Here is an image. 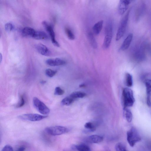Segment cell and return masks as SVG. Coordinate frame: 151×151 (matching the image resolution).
<instances>
[{"label":"cell","instance_id":"cell-14","mask_svg":"<svg viewBox=\"0 0 151 151\" xmlns=\"http://www.w3.org/2000/svg\"><path fill=\"white\" fill-rule=\"evenodd\" d=\"M35 31H36L31 28L25 27L22 30V35L24 37H31L33 38Z\"/></svg>","mask_w":151,"mask_h":151},{"label":"cell","instance_id":"cell-5","mask_svg":"<svg viewBox=\"0 0 151 151\" xmlns=\"http://www.w3.org/2000/svg\"><path fill=\"white\" fill-rule=\"evenodd\" d=\"M129 12L127 13L122 19L117 33L116 40H119L123 36L126 31L128 20Z\"/></svg>","mask_w":151,"mask_h":151},{"label":"cell","instance_id":"cell-27","mask_svg":"<svg viewBox=\"0 0 151 151\" xmlns=\"http://www.w3.org/2000/svg\"><path fill=\"white\" fill-rule=\"evenodd\" d=\"M145 84L146 93H151V80H147L146 81Z\"/></svg>","mask_w":151,"mask_h":151},{"label":"cell","instance_id":"cell-12","mask_svg":"<svg viewBox=\"0 0 151 151\" xmlns=\"http://www.w3.org/2000/svg\"><path fill=\"white\" fill-rule=\"evenodd\" d=\"M133 37V34L130 33L124 40L120 47V50L122 51L127 49L129 47Z\"/></svg>","mask_w":151,"mask_h":151},{"label":"cell","instance_id":"cell-29","mask_svg":"<svg viewBox=\"0 0 151 151\" xmlns=\"http://www.w3.org/2000/svg\"><path fill=\"white\" fill-rule=\"evenodd\" d=\"M65 93L64 91L62 89L59 87H57L56 88L55 91V94L56 95H62Z\"/></svg>","mask_w":151,"mask_h":151},{"label":"cell","instance_id":"cell-22","mask_svg":"<svg viewBox=\"0 0 151 151\" xmlns=\"http://www.w3.org/2000/svg\"><path fill=\"white\" fill-rule=\"evenodd\" d=\"M85 128L91 132H94L96 130V128L94 124L92 122L86 123L84 125Z\"/></svg>","mask_w":151,"mask_h":151},{"label":"cell","instance_id":"cell-7","mask_svg":"<svg viewBox=\"0 0 151 151\" xmlns=\"http://www.w3.org/2000/svg\"><path fill=\"white\" fill-rule=\"evenodd\" d=\"M48 117L47 115H41L37 114H27L19 116L21 119L32 122L41 121Z\"/></svg>","mask_w":151,"mask_h":151},{"label":"cell","instance_id":"cell-13","mask_svg":"<svg viewBox=\"0 0 151 151\" xmlns=\"http://www.w3.org/2000/svg\"><path fill=\"white\" fill-rule=\"evenodd\" d=\"M86 140L88 143L98 144L101 143L103 141V138L100 136L95 135L88 136Z\"/></svg>","mask_w":151,"mask_h":151},{"label":"cell","instance_id":"cell-35","mask_svg":"<svg viewBox=\"0 0 151 151\" xmlns=\"http://www.w3.org/2000/svg\"><path fill=\"white\" fill-rule=\"evenodd\" d=\"M104 151H110V150L108 148H105Z\"/></svg>","mask_w":151,"mask_h":151},{"label":"cell","instance_id":"cell-1","mask_svg":"<svg viewBox=\"0 0 151 151\" xmlns=\"http://www.w3.org/2000/svg\"><path fill=\"white\" fill-rule=\"evenodd\" d=\"M122 98L123 108L131 107L134 105L135 102L132 91L128 88L124 89L122 92Z\"/></svg>","mask_w":151,"mask_h":151},{"label":"cell","instance_id":"cell-23","mask_svg":"<svg viewBox=\"0 0 151 151\" xmlns=\"http://www.w3.org/2000/svg\"><path fill=\"white\" fill-rule=\"evenodd\" d=\"M125 83L128 87H131L133 85V80L132 75L127 73L126 75Z\"/></svg>","mask_w":151,"mask_h":151},{"label":"cell","instance_id":"cell-11","mask_svg":"<svg viewBox=\"0 0 151 151\" xmlns=\"http://www.w3.org/2000/svg\"><path fill=\"white\" fill-rule=\"evenodd\" d=\"M46 63L48 65L52 67L63 65L66 64L65 61L59 58L47 59L46 61Z\"/></svg>","mask_w":151,"mask_h":151},{"label":"cell","instance_id":"cell-10","mask_svg":"<svg viewBox=\"0 0 151 151\" xmlns=\"http://www.w3.org/2000/svg\"><path fill=\"white\" fill-rule=\"evenodd\" d=\"M37 51L41 55L45 56H49L51 55V52L49 49L45 45L41 43L37 44L35 46Z\"/></svg>","mask_w":151,"mask_h":151},{"label":"cell","instance_id":"cell-28","mask_svg":"<svg viewBox=\"0 0 151 151\" xmlns=\"http://www.w3.org/2000/svg\"><path fill=\"white\" fill-rule=\"evenodd\" d=\"M5 30L7 32H9L14 29V26L13 24L9 23H6L5 25Z\"/></svg>","mask_w":151,"mask_h":151},{"label":"cell","instance_id":"cell-34","mask_svg":"<svg viewBox=\"0 0 151 151\" xmlns=\"http://www.w3.org/2000/svg\"><path fill=\"white\" fill-rule=\"evenodd\" d=\"M46 81H42L41 82V83L42 84H45L46 83Z\"/></svg>","mask_w":151,"mask_h":151},{"label":"cell","instance_id":"cell-36","mask_svg":"<svg viewBox=\"0 0 151 151\" xmlns=\"http://www.w3.org/2000/svg\"><path fill=\"white\" fill-rule=\"evenodd\" d=\"M85 86V85L84 84H81L80 86V87H84Z\"/></svg>","mask_w":151,"mask_h":151},{"label":"cell","instance_id":"cell-20","mask_svg":"<svg viewBox=\"0 0 151 151\" xmlns=\"http://www.w3.org/2000/svg\"><path fill=\"white\" fill-rule=\"evenodd\" d=\"M86 95L85 93L81 92H75L73 93L70 96L75 100L78 98H81Z\"/></svg>","mask_w":151,"mask_h":151},{"label":"cell","instance_id":"cell-17","mask_svg":"<svg viewBox=\"0 0 151 151\" xmlns=\"http://www.w3.org/2000/svg\"><path fill=\"white\" fill-rule=\"evenodd\" d=\"M103 22V20L100 21L94 25L93 31L95 34L98 35L100 33L102 28Z\"/></svg>","mask_w":151,"mask_h":151},{"label":"cell","instance_id":"cell-2","mask_svg":"<svg viewBox=\"0 0 151 151\" xmlns=\"http://www.w3.org/2000/svg\"><path fill=\"white\" fill-rule=\"evenodd\" d=\"M113 28L112 22H108L105 28V37L103 44V48L106 49L109 47L112 40Z\"/></svg>","mask_w":151,"mask_h":151},{"label":"cell","instance_id":"cell-3","mask_svg":"<svg viewBox=\"0 0 151 151\" xmlns=\"http://www.w3.org/2000/svg\"><path fill=\"white\" fill-rule=\"evenodd\" d=\"M45 131L48 134L55 136L66 134L69 131V129L65 127L57 126L48 127Z\"/></svg>","mask_w":151,"mask_h":151},{"label":"cell","instance_id":"cell-21","mask_svg":"<svg viewBox=\"0 0 151 151\" xmlns=\"http://www.w3.org/2000/svg\"><path fill=\"white\" fill-rule=\"evenodd\" d=\"M88 38L91 44L94 49H96L97 47V44L96 40L91 33L88 34Z\"/></svg>","mask_w":151,"mask_h":151},{"label":"cell","instance_id":"cell-30","mask_svg":"<svg viewBox=\"0 0 151 151\" xmlns=\"http://www.w3.org/2000/svg\"><path fill=\"white\" fill-rule=\"evenodd\" d=\"M25 104V100L24 97L22 96L21 97L20 100L18 103L16 105L17 108H20L22 107Z\"/></svg>","mask_w":151,"mask_h":151},{"label":"cell","instance_id":"cell-24","mask_svg":"<svg viewBox=\"0 0 151 151\" xmlns=\"http://www.w3.org/2000/svg\"><path fill=\"white\" fill-rule=\"evenodd\" d=\"M115 148L116 151H127L125 146L122 143L117 144Z\"/></svg>","mask_w":151,"mask_h":151},{"label":"cell","instance_id":"cell-18","mask_svg":"<svg viewBox=\"0 0 151 151\" xmlns=\"http://www.w3.org/2000/svg\"><path fill=\"white\" fill-rule=\"evenodd\" d=\"M123 115L124 117L129 122H131L132 119V114L128 108H123Z\"/></svg>","mask_w":151,"mask_h":151},{"label":"cell","instance_id":"cell-19","mask_svg":"<svg viewBox=\"0 0 151 151\" xmlns=\"http://www.w3.org/2000/svg\"><path fill=\"white\" fill-rule=\"evenodd\" d=\"M76 100L70 95L65 98L61 102L62 104L69 106L73 103Z\"/></svg>","mask_w":151,"mask_h":151},{"label":"cell","instance_id":"cell-32","mask_svg":"<svg viewBox=\"0 0 151 151\" xmlns=\"http://www.w3.org/2000/svg\"><path fill=\"white\" fill-rule=\"evenodd\" d=\"M2 151H14L13 147L9 145L5 146L3 148Z\"/></svg>","mask_w":151,"mask_h":151},{"label":"cell","instance_id":"cell-16","mask_svg":"<svg viewBox=\"0 0 151 151\" xmlns=\"http://www.w3.org/2000/svg\"><path fill=\"white\" fill-rule=\"evenodd\" d=\"M33 38L36 40H43L48 39V37L45 32L41 31H36Z\"/></svg>","mask_w":151,"mask_h":151},{"label":"cell","instance_id":"cell-9","mask_svg":"<svg viewBox=\"0 0 151 151\" xmlns=\"http://www.w3.org/2000/svg\"><path fill=\"white\" fill-rule=\"evenodd\" d=\"M132 1L130 0H121L120 1L118 7V11L120 14L122 15L125 13Z\"/></svg>","mask_w":151,"mask_h":151},{"label":"cell","instance_id":"cell-31","mask_svg":"<svg viewBox=\"0 0 151 151\" xmlns=\"http://www.w3.org/2000/svg\"><path fill=\"white\" fill-rule=\"evenodd\" d=\"M146 101L148 106L151 107V93L147 94Z\"/></svg>","mask_w":151,"mask_h":151},{"label":"cell","instance_id":"cell-6","mask_svg":"<svg viewBox=\"0 0 151 151\" xmlns=\"http://www.w3.org/2000/svg\"><path fill=\"white\" fill-rule=\"evenodd\" d=\"M33 102L35 107L41 114L45 115L49 113L50 109L45 104L41 102L36 97L34 98Z\"/></svg>","mask_w":151,"mask_h":151},{"label":"cell","instance_id":"cell-25","mask_svg":"<svg viewBox=\"0 0 151 151\" xmlns=\"http://www.w3.org/2000/svg\"><path fill=\"white\" fill-rule=\"evenodd\" d=\"M65 31L68 38L71 40H74L75 38V35L73 31L69 28H66Z\"/></svg>","mask_w":151,"mask_h":151},{"label":"cell","instance_id":"cell-26","mask_svg":"<svg viewBox=\"0 0 151 151\" xmlns=\"http://www.w3.org/2000/svg\"><path fill=\"white\" fill-rule=\"evenodd\" d=\"M56 71L50 69H47L45 71V74L47 76L49 77L54 76L56 74Z\"/></svg>","mask_w":151,"mask_h":151},{"label":"cell","instance_id":"cell-33","mask_svg":"<svg viewBox=\"0 0 151 151\" xmlns=\"http://www.w3.org/2000/svg\"><path fill=\"white\" fill-rule=\"evenodd\" d=\"M26 150V147L24 146H21L17 148L16 151H25Z\"/></svg>","mask_w":151,"mask_h":151},{"label":"cell","instance_id":"cell-15","mask_svg":"<svg viewBox=\"0 0 151 151\" xmlns=\"http://www.w3.org/2000/svg\"><path fill=\"white\" fill-rule=\"evenodd\" d=\"M71 148L73 150H76L78 151H91L90 147L84 144L73 145Z\"/></svg>","mask_w":151,"mask_h":151},{"label":"cell","instance_id":"cell-4","mask_svg":"<svg viewBox=\"0 0 151 151\" xmlns=\"http://www.w3.org/2000/svg\"><path fill=\"white\" fill-rule=\"evenodd\" d=\"M141 140V138L137 130L132 128L127 132V140L130 145L134 147Z\"/></svg>","mask_w":151,"mask_h":151},{"label":"cell","instance_id":"cell-37","mask_svg":"<svg viewBox=\"0 0 151 151\" xmlns=\"http://www.w3.org/2000/svg\"><path fill=\"white\" fill-rule=\"evenodd\" d=\"M0 57H1V62H2V54H1V56H0Z\"/></svg>","mask_w":151,"mask_h":151},{"label":"cell","instance_id":"cell-8","mask_svg":"<svg viewBox=\"0 0 151 151\" xmlns=\"http://www.w3.org/2000/svg\"><path fill=\"white\" fill-rule=\"evenodd\" d=\"M42 24L44 28L49 33L53 44L56 47H60L59 44L56 39L55 34L53 29V27L46 21H43Z\"/></svg>","mask_w":151,"mask_h":151}]
</instances>
